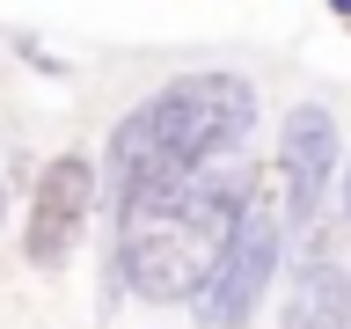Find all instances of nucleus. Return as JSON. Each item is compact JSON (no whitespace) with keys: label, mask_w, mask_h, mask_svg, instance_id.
<instances>
[{"label":"nucleus","mask_w":351,"mask_h":329,"mask_svg":"<svg viewBox=\"0 0 351 329\" xmlns=\"http://www.w3.org/2000/svg\"><path fill=\"white\" fill-rule=\"evenodd\" d=\"M285 329H351V263L322 219L300 227V249L285 263Z\"/></svg>","instance_id":"20e7f679"},{"label":"nucleus","mask_w":351,"mask_h":329,"mask_svg":"<svg viewBox=\"0 0 351 329\" xmlns=\"http://www.w3.org/2000/svg\"><path fill=\"white\" fill-rule=\"evenodd\" d=\"M0 227H8V175H0Z\"/></svg>","instance_id":"423d86ee"},{"label":"nucleus","mask_w":351,"mask_h":329,"mask_svg":"<svg viewBox=\"0 0 351 329\" xmlns=\"http://www.w3.org/2000/svg\"><path fill=\"white\" fill-rule=\"evenodd\" d=\"M337 161H344V139H337V117L322 103H293L278 117V197L293 227H315L322 219V191L337 183Z\"/></svg>","instance_id":"7ed1b4c3"},{"label":"nucleus","mask_w":351,"mask_h":329,"mask_svg":"<svg viewBox=\"0 0 351 329\" xmlns=\"http://www.w3.org/2000/svg\"><path fill=\"white\" fill-rule=\"evenodd\" d=\"M329 8H337V15H351V0H329Z\"/></svg>","instance_id":"0eeeda50"},{"label":"nucleus","mask_w":351,"mask_h":329,"mask_svg":"<svg viewBox=\"0 0 351 329\" xmlns=\"http://www.w3.org/2000/svg\"><path fill=\"white\" fill-rule=\"evenodd\" d=\"M95 197H103V169L88 161V154H51L37 175V191H29V227H22V256L29 271H66L73 249H81L88 219H95Z\"/></svg>","instance_id":"f03ea898"},{"label":"nucleus","mask_w":351,"mask_h":329,"mask_svg":"<svg viewBox=\"0 0 351 329\" xmlns=\"http://www.w3.org/2000/svg\"><path fill=\"white\" fill-rule=\"evenodd\" d=\"M337 191H344V227H351V154H344V183Z\"/></svg>","instance_id":"39448f33"},{"label":"nucleus","mask_w":351,"mask_h":329,"mask_svg":"<svg viewBox=\"0 0 351 329\" xmlns=\"http://www.w3.org/2000/svg\"><path fill=\"white\" fill-rule=\"evenodd\" d=\"M285 234H293V219H285L278 197H256L249 212L234 219V234L219 241L213 256V278L197 285L191 300V322L197 329H249V315L263 307L271 278H285Z\"/></svg>","instance_id":"f257e3e1"}]
</instances>
